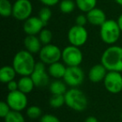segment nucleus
Listing matches in <instances>:
<instances>
[{
    "label": "nucleus",
    "mask_w": 122,
    "mask_h": 122,
    "mask_svg": "<svg viewBox=\"0 0 122 122\" xmlns=\"http://www.w3.org/2000/svg\"><path fill=\"white\" fill-rule=\"evenodd\" d=\"M4 119V122H25L24 115L17 110H11Z\"/></svg>",
    "instance_id": "nucleus-23"
},
{
    "label": "nucleus",
    "mask_w": 122,
    "mask_h": 122,
    "mask_svg": "<svg viewBox=\"0 0 122 122\" xmlns=\"http://www.w3.org/2000/svg\"><path fill=\"white\" fill-rule=\"evenodd\" d=\"M63 79L67 85L75 88L83 83L85 73L80 66H68Z\"/></svg>",
    "instance_id": "nucleus-7"
},
{
    "label": "nucleus",
    "mask_w": 122,
    "mask_h": 122,
    "mask_svg": "<svg viewBox=\"0 0 122 122\" xmlns=\"http://www.w3.org/2000/svg\"><path fill=\"white\" fill-rule=\"evenodd\" d=\"M45 24L39 17H29L24 21V31L27 35H36L44 29Z\"/></svg>",
    "instance_id": "nucleus-13"
},
{
    "label": "nucleus",
    "mask_w": 122,
    "mask_h": 122,
    "mask_svg": "<svg viewBox=\"0 0 122 122\" xmlns=\"http://www.w3.org/2000/svg\"><path fill=\"white\" fill-rule=\"evenodd\" d=\"M62 60L67 66H80L83 60V54L79 47L67 46L62 50Z\"/></svg>",
    "instance_id": "nucleus-5"
},
{
    "label": "nucleus",
    "mask_w": 122,
    "mask_h": 122,
    "mask_svg": "<svg viewBox=\"0 0 122 122\" xmlns=\"http://www.w3.org/2000/svg\"><path fill=\"white\" fill-rule=\"evenodd\" d=\"M18 84H19V90L24 94L30 93L35 86L31 76H22L18 81Z\"/></svg>",
    "instance_id": "nucleus-19"
},
{
    "label": "nucleus",
    "mask_w": 122,
    "mask_h": 122,
    "mask_svg": "<svg viewBox=\"0 0 122 122\" xmlns=\"http://www.w3.org/2000/svg\"><path fill=\"white\" fill-rule=\"evenodd\" d=\"M107 73H108V70L102 64L95 65L90 68L89 71V80L93 83H99L104 80Z\"/></svg>",
    "instance_id": "nucleus-14"
},
{
    "label": "nucleus",
    "mask_w": 122,
    "mask_h": 122,
    "mask_svg": "<svg viewBox=\"0 0 122 122\" xmlns=\"http://www.w3.org/2000/svg\"><path fill=\"white\" fill-rule=\"evenodd\" d=\"M120 28L117 21L107 19L100 26V38L102 41L107 44H114L118 41L120 36Z\"/></svg>",
    "instance_id": "nucleus-4"
},
{
    "label": "nucleus",
    "mask_w": 122,
    "mask_h": 122,
    "mask_svg": "<svg viewBox=\"0 0 122 122\" xmlns=\"http://www.w3.org/2000/svg\"><path fill=\"white\" fill-rule=\"evenodd\" d=\"M85 122H99V120L95 116H89L85 119Z\"/></svg>",
    "instance_id": "nucleus-34"
},
{
    "label": "nucleus",
    "mask_w": 122,
    "mask_h": 122,
    "mask_svg": "<svg viewBox=\"0 0 122 122\" xmlns=\"http://www.w3.org/2000/svg\"><path fill=\"white\" fill-rule=\"evenodd\" d=\"M65 104V95H52L49 99V105L52 108H59Z\"/></svg>",
    "instance_id": "nucleus-25"
},
{
    "label": "nucleus",
    "mask_w": 122,
    "mask_h": 122,
    "mask_svg": "<svg viewBox=\"0 0 122 122\" xmlns=\"http://www.w3.org/2000/svg\"><path fill=\"white\" fill-rule=\"evenodd\" d=\"M76 4L73 0H62L59 4V9L63 14H70L74 11Z\"/></svg>",
    "instance_id": "nucleus-24"
},
{
    "label": "nucleus",
    "mask_w": 122,
    "mask_h": 122,
    "mask_svg": "<svg viewBox=\"0 0 122 122\" xmlns=\"http://www.w3.org/2000/svg\"><path fill=\"white\" fill-rule=\"evenodd\" d=\"M11 111V108L9 107V104L5 101L0 102V116L4 118L9 112Z\"/></svg>",
    "instance_id": "nucleus-29"
},
{
    "label": "nucleus",
    "mask_w": 122,
    "mask_h": 122,
    "mask_svg": "<svg viewBox=\"0 0 122 122\" xmlns=\"http://www.w3.org/2000/svg\"><path fill=\"white\" fill-rule=\"evenodd\" d=\"M103 81L105 89L110 93L118 94L122 90V75L120 72L108 71Z\"/></svg>",
    "instance_id": "nucleus-8"
},
{
    "label": "nucleus",
    "mask_w": 122,
    "mask_h": 122,
    "mask_svg": "<svg viewBox=\"0 0 122 122\" xmlns=\"http://www.w3.org/2000/svg\"><path fill=\"white\" fill-rule=\"evenodd\" d=\"M40 61L45 65H51L59 61L62 59V51L58 46L52 44H49L42 47L39 52Z\"/></svg>",
    "instance_id": "nucleus-6"
},
{
    "label": "nucleus",
    "mask_w": 122,
    "mask_h": 122,
    "mask_svg": "<svg viewBox=\"0 0 122 122\" xmlns=\"http://www.w3.org/2000/svg\"><path fill=\"white\" fill-rule=\"evenodd\" d=\"M6 102L9 104L12 110L22 111L27 107L28 98L26 96V94L18 90L15 91L9 92L6 99Z\"/></svg>",
    "instance_id": "nucleus-9"
},
{
    "label": "nucleus",
    "mask_w": 122,
    "mask_h": 122,
    "mask_svg": "<svg viewBox=\"0 0 122 122\" xmlns=\"http://www.w3.org/2000/svg\"><path fill=\"white\" fill-rule=\"evenodd\" d=\"M75 4L78 9L82 12L88 13L95 9L97 4V0H75Z\"/></svg>",
    "instance_id": "nucleus-21"
},
{
    "label": "nucleus",
    "mask_w": 122,
    "mask_h": 122,
    "mask_svg": "<svg viewBox=\"0 0 122 122\" xmlns=\"http://www.w3.org/2000/svg\"><path fill=\"white\" fill-rule=\"evenodd\" d=\"M49 74L46 72L45 64L42 61H39L36 63L34 70L30 76L35 86L45 87L49 82Z\"/></svg>",
    "instance_id": "nucleus-12"
},
{
    "label": "nucleus",
    "mask_w": 122,
    "mask_h": 122,
    "mask_svg": "<svg viewBox=\"0 0 122 122\" xmlns=\"http://www.w3.org/2000/svg\"><path fill=\"white\" fill-rule=\"evenodd\" d=\"M101 64L108 71L122 72V47L110 46L104 51L101 56Z\"/></svg>",
    "instance_id": "nucleus-2"
},
{
    "label": "nucleus",
    "mask_w": 122,
    "mask_h": 122,
    "mask_svg": "<svg viewBox=\"0 0 122 122\" xmlns=\"http://www.w3.org/2000/svg\"><path fill=\"white\" fill-rule=\"evenodd\" d=\"M16 74H17V72L14 70V67L5 65V66L2 67L0 70V80L3 83L8 84L9 82L14 80Z\"/></svg>",
    "instance_id": "nucleus-18"
},
{
    "label": "nucleus",
    "mask_w": 122,
    "mask_h": 122,
    "mask_svg": "<svg viewBox=\"0 0 122 122\" xmlns=\"http://www.w3.org/2000/svg\"><path fill=\"white\" fill-rule=\"evenodd\" d=\"M76 24L77 25H80V26H84L86 24V23L88 22V19H87V16L84 15V14H80V15L77 16L76 18Z\"/></svg>",
    "instance_id": "nucleus-31"
},
{
    "label": "nucleus",
    "mask_w": 122,
    "mask_h": 122,
    "mask_svg": "<svg viewBox=\"0 0 122 122\" xmlns=\"http://www.w3.org/2000/svg\"><path fill=\"white\" fill-rule=\"evenodd\" d=\"M35 65L33 54L26 49L19 51L13 60V67L21 76H30L34 72Z\"/></svg>",
    "instance_id": "nucleus-1"
},
{
    "label": "nucleus",
    "mask_w": 122,
    "mask_h": 122,
    "mask_svg": "<svg viewBox=\"0 0 122 122\" xmlns=\"http://www.w3.org/2000/svg\"><path fill=\"white\" fill-rule=\"evenodd\" d=\"M39 34V38L43 44L46 45V44H49L51 43L53 39V34L49 29H44Z\"/></svg>",
    "instance_id": "nucleus-26"
},
{
    "label": "nucleus",
    "mask_w": 122,
    "mask_h": 122,
    "mask_svg": "<svg viewBox=\"0 0 122 122\" xmlns=\"http://www.w3.org/2000/svg\"><path fill=\"white\" fill-rule=\"evenodd\" d=\"M24 44L26 50L30 52L31 54H37L39 53L42 49V43L39 38L35 35H28L25 37L24 40Z\"/></svg>",
    "instance_id": "nucleus-16"
},
{
    "label": "nucleus",
    "mask_w": 122,
    "mask_h": 122,
    "mask_svg": "<svg viewBox=\"0 0 122 122\" xmlns=\"http://www.w3.org/2000/svg\"><path fill=\"white\" fill-rule=\"evenodd\" d=\"M86 16L88 22L95 26H101L107 20L105 12L100 9H97V8H95L92 10L89 11Z\"/></svg>",
    "instance_id": "nucleus-15"
},
{
    "label": "nucleus",
    "mask_w": 122,
    "mask_h": 122,
    "mask_svg": "<svg viewBox=\"0 0 122 122\" xmlns=\"http://www.w3.org/2000/svg\"><path fill=\"white\" fill-rule=\"evenodd\" d=\"M67 67L65 65V64L60 63L59 61L55 62L54 64L49 65V69H48V72L50 76L54 77V78L59 80V79H63L66 72Z\"/></svg>",
    "instance_id": "nucleus-17"
},
{
    "label": "nucleus",
    "mask_w": 122,
    "mask_h": 122,
    "mask_svg": "<svg viewBox=\"0 0 122 122\" xmlns=\"http://www.w3.org/2000/svg\"><path fill=\"white\" fill-rule=\"evenodd\" d=\"M115 2H116L118 4H120V5L122 6V0H115Z\"/></svg>",
    "instance_id": "nucleus-36"
},
{
    "label": "nucleus",
    "mask_w": 122,
    "mask_h": 122,
    "mask_svg": "<svg viewBox=\"0 0 122 122\" xmlns=\"http://www.w3.org/2000/svg\"><path fill=\"white\" fill-rule=\"evenodd\" d=\"M65 105L75 111H84L88 106V99L83 91L77 88L68 90L65 94Z\"/></svg>",
    "instance_id": "nucleus-3"
},
{
    "label": "nucleus",
    "mask_w": 122,
    "mask_h": 122,
    "mask_svg": "<svg viewBox=\"0 0 122 122\" xmlns=\"http://www.w3.org/2000/svg\"><path fill=\"white\" fill-rule=\"evenodd\" d=\"M27 115L29 119H32V120H35L38 119L42 115V110L41 108L37 105H32V106H29L27 109Z\"/></svg>",
    "instance_id": "nucleus-27"
},
{
    "label": "nucleus",
    "mask_w": 122,
    "mask_h": 122,
    "mask_svg": "<svg viewBox=\"0 0 122 122\" xmlns=\"http://www.w3.org/2000/svg\"><path fill=\"white\" fill-rule=\"evenodd\" d=\"M0 14L5 18L13 15V5L9 0H0Z\"/></svg>",
    "instance_id": "nucleus-22"
},
{
    "label": "nucleus",
    "mask_w": 122,
    "mask_h": 122,
    "mask_svg": "<svg viewBox=\"0 0 122 122\" xmlns=\"http://www.w3.org/2000/svg\"><path fill=\"white\" fill-rule=\"evenodd\" d=\"M39 17L41 20L44 22V24H45V26L47 25L48 22L49 21V19L52 17V12L49 9V7H44L39 10Z\"/></svg>",
    "instance_id": "nucleus-28"
},
{
    "label": "nucleus",
    "mask_w": 122,
    "mask_h": 122,
    "mask_svg": "<svg viewBox=\"0 0 122 122\" xmlns=\"http://www.w3.org/2000/svg\"><path fill=\"white\" fill-rule=\"evenodd\" d=\"M40 122H60V120L55 115H51V114H46L41 116Z\"/></svg>",
    "instance_id": "nucleus-30"
},
{
    "label": "nucleus",
    "mask_w": 122,
    "mask_h": 122,
    "mask_svg": "<svg viewBox=\"0 0 122 122\" xmlns=\"http://www.w3.org/2000/svg\"><path fill=\"white\" fill-rule=\"evenodd\" d=\"M33 6L29 0H17L13 5V16L16 19L25 21L32 14Z\"/></svg>",
    "instance_id": "nucleus-10"
},
{
    "label": "nucleus",
    "mask_w": 122,
    "mask_h": 122,
    "mask_svg": "<svg viewBox=\"0 0 122 122\" xmlns=\"http://www.w3.org/2000/svg\"><path fill=\"white\" fill-rule=\"evenodd\" d=\"M43 4H44L47 7H49V6H54L56 5L59 2V0H39Z\"/></svg>",
    "instance_id": "nucleus-33"
},
{
    "label": "nucleus",
    "mask_w": 122,
    "mask_h": 122,
    "mask_svg": "<svg viewBox=\"0 0 122 122\" xmlns=\"http://www.w3.org/2000/svg\"><path fill=\"white\" fill-rule=\"evenodd\" d=\"M68 39L71 45L80 47L86 43L88 39V32L84 26L75 25L70 28L68 32Z\"/></svg>",
    "instance_id": "nucleus-11"
},
{
    "label": "nucleus",
    "mask_w": 122,
    "mask_h": 122,
    "mask_svg": "<svg viewBox=\"0 0 122 122\" xmlns=\"http://www.w3.org/2000/svg\"><path fill=\"white\" fill-rule=\"evenodd\" d=\"M7 87H8V90H9V92L15 91V90H19V84H18V82H16L14 80L7 84Z\"/></svg>",
    "instance_id": "nucleus-32"
},
{
    "label": "nucleus",
    "mask_w": 122,
    "mask_h": 122,
    "mask_svg": "<svg viewBox=\"0 0 122 122\" xmlns=\"http://www.w3.org/2000/svg\"><path fill=\"white\" fill-rule=\"evenodd\" d=\"M49 90L52 95H65L67 92L66 84L59 80L53 81L49 85Z\"/></svg>",
    "instance_id": "nucleus-20"
},
{
    "label": "nucleus",
    "mask_w": 122,
    "mask_h": 122,
    "mask_svg": "<svg viewBox=\"0 0 122 122\" xmlns=\"http://www.w3.org/2000/svg\"><path fill=\"white\" fill-rule=\"evenodd\" d=\"M117 22H118V24L119 26H120V30H121L122 32V14L120 15V17L118 18V20H117Z\"/></svg>",
    "instance_id": "nucleus-35"
}]
</instances>
